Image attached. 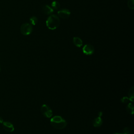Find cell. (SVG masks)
Returning a JSON list of instances; mask_svg holds the SVG:
<instances>
[{"label":"cell","mask_w":134,"mask_h":134,"mask_svg":"<svg viewBox=\"0 0 134 134\" xmlns=\"http://www.w3.org/2000/svg\"><path fill=\"white\" fill-rule=\"evenodd\" d=\"M51 125L55 129H62L64 128L67 122L66 120L60 116H55L50 119Z\"/></svg>","instance_id":"cell-1"},{"label":"cell","mask_w":134,"mask_h":134,"mask_svg":"<svg viewBox=\"0 0 134 134\" xmlns=\"http://www.w3.org/2000/svg\"><path fill=\"white\" fill-rule=\"evenodd\" d=\"M46 26L50 30L56 29L60 25L59 18L56 15H51L46 20Z\"/></svg>","instance_id":"cell-2"},{"label":"cell","mask_w":134,"mask_h":134,"mask_svg":"<svg viewBox=\"0 0 134 134\" xmlns=\"http://www.w3.org/2000/svg\"><path fill=\"white\" fill-rule=\"evenodd\" d=\"M20 32L24 36L29 35L32 31V27L29 23H26L21 25L20 28Z\"/></svg>","instance_id":"cell-3"},{"label":"cell","mask_w":134,"mask_h":134,"mask_svg":"<svg viewBox=\"0 0 134 134\" xmlns=\"http://www.w3.org/2000/svg\"><path fill=\"white\" fill-rule=\"evenodd\" d=\"M41 111L42 114L47 118H50L52 116V111L51 109L46 104H43L41 107Z\"/></svg>","instance_id":"cell-4"},{"label":"cell","mask_w":134,"mask_h":134,"mask_svg":"<svg viewBox=\"0 0 134 134\" xmlns=\"http://www.w3.org/2000/svg\"><path fill=\"white\" fill-rule=\"evenodd\" d=\"M82 51L86 55H91L94 52V48L90 44H86L83 47Z\"/></svg>","instance_id":"cell-5"},{"label":"cell","mask_w":134,"mask_h":134,"mask_svg":"<svg viewBox=\"0 0 134 134\" xmlns=\"http://www.w3.org/2000/svg\"><path fill=\"white\" fill-rule=\"evenodd\" d=\"M71 14V12L69 9L63 8L59 10L58 12V15L59 16L63 19H67L68 18Z\"/></svg>","instance_id":"cell-6"},{"label":"cell","mask_w":134,"mask_h":134,"mask_svg":"<svg viewBox=\"0 0 134 134\" xmlns=\"http://www.w3.org/2000/svg\"><path fill=\"white\" fill-rule=\"evenodd\" d=\"M3 126L5 130L8 132H13L14 130V127L13 125L9 121H3Z\"/></svg>","instance_id":"cell-7"},{"label":"cell","mask_w":134,"mask_h":134,"mask_svg":"<svg viewBox=\"0 0 134 134\" xmlns=\"http://www.w3.org/2000/svg\"><path fill=\"white\" fill-rule=\"evenodd\" d=\"M42 11L46 15H51L53 12V9L49 5H44L42 7Z\"/></svg>","instance_id":"cell-8"},{"label":"cell","mask_w":134,"mask_h":134,"mask_svg":"<svg viewBox=\"0 0 134 134\" xmlns=\"http://www.w3.org/2000/svg\"><path fill=\"white\" fill-rule=\"evenodd\" d=\"M103 124V120L100 117L95 118L93 121V125L95 127H99Z\"/></svg>","instance_id":"cell-9"},{"label":"cell","mask_w":134,"mask_h":134,"mask_svg":"<svg viewBox=\"0 0 134 134\" xmlns=\"http://www.w3.org/2000/svg\"><path fill=\"white\" fill-rule=\"evenodd\" d=\"M73 42L74 44L77 47H81L83 44V42L82 39L77 37H75L73 39Z\"/></svg>","instance_id":"cell-10"},{"label":"cell","mask_w":134,"mask_h":134,"mask_svg":"<svg viewBox=\"0 0 134 134\" xmlns=\"http://www.w3.org/2000/svg\"><path fill=\"white\" fill-rule=\"evenodd\" d=\"M51 7L54 10H58L60 8V3L57 1H53L51 3Z\"/></svg>","instance_id":"cell-11"},{"label":"cell","mask_w":134,"mask_h":134,"mask_svg":"<svg viewBox=\"0 0 134 134\" xmlns=\"http://www.w3.org/2000/svg\"><path fill=\"white\" fill-rule=\"evenodd\" d=\"M129 95V98L130 99V101L133 102V98H134V92H133V87L132 86L129 91L128 93Z\"/></svg>","instance_id":"cell-12"},{"label":"cell","mask_w":134,"mask_h":134,"mask_svg":"<svg viewBox=\"0 0 134 134\" xmlns=\"http://www.w3.org/2000/svg\"><path fill=\"white\" fill-rule=\"evenodd\" d=\"M133 105L132 103H129L126 107L127 111L131 114H133Z\"/></svg>","instance_id":"cell-13"},{"label":"cell","mask_w":134,"mask_h":134,"mask_svg":"<svg viewBox=\"0 0 134 134\" xmlns=\"http://www.w3.org/2000/svg\"><path fill=\"white\" fill-rule=\"evenodd\" d=\"M29 21L31 25L35 26L38 23V18L36 16H32L30 18Z\"/></svg>","instance_id":"cell-14"},{"label":"cell","mask_w":134,"mask_h":134,"mask_svg":"<svg viewBox=\"0 0 134 134\" xmlns=\"http://www.w3.org/2000/svg\"><path fill=\"white\" fill-rule=\"evenodd\" d=\"M128 7L130 9H134V0H128L127 3Z\"/></svg>","instance_id":"cell-15"},{"label":"cell","mask_w":134,"mask_h":134,"mask_svg":"<svg viewBox=\"0 0 134 134\" xmlns=\"http://www.w3.org/2000/svg\"><path fill=\"white\" fill-rule=\"evenodd\" d=\"M123 133L124 134H132V132L131 130L128 127H125L123 129Z\"/></svg>","instance_id":"cell-16"},{"label":"cell","mask_w":134,"mask_h":134,"mask_svg":"<svg viewBox=\"0 0 134 134\" xmlns=\"http://www.w3.org/2000/svg\"><path fill=\"white\" fill-rule=\"evenodd\" d=\"M129 100H130V99H129V97H126V96L123 97L121 99V102L123 103H128Z\"/></svg>","instance_id":"cell-17"},{"label":"cell","mask_w":134,"mask_h":134,"mask_svg":"<svg viewBox=\"0 0 134 134\" xmlns=\"http://www.w3.org/2000/svg\"><path fill=\"white\" fill-rule=\"evenodd\" d=\"M98 117H101V116H102V111H99V112L98 113Z\"/></svg>","instance_id":"cell-18"},{"label":"cell","mask_w":134,"mask_h":134,"mask_svg":"<svg viewBox=\"0 0 134 134\" xmlns=\"http://www.w3.org/2000/svg\"><path fill=\"white\" fill-rule=\"evenodd\" d=\"M3 118H2L1 117H0V124H3Z\"/></svg>","instance_id":"cell-19"},{"label":"cell","mask_w":134,"mask_h":134,"mask_svg":"<svg viewBox=\"0 0 134 134\" xmlns=\"http://www.w3.org/2000/svg\"><path fill=\"white\" fill-rule=\"evenodd\" d=\"M113 134H124V133H114Z\"/></svg>","instance_id":"cell-20"}]
</instances>
